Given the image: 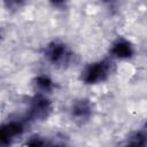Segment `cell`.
I'll list each match as a JSON object with an SVG mask.
<instances>
[{
  "label": "cell",
  "mask_w": 147,
  "mask_h": 147,
  "mask_svg": "<svg viewBox=\"0 0 147 147\" xmlns=\"http://www.w3.org/2000/svg\"><path fill=\"white\" fill-rule=\"evenodd\" d=\"M44 59L56 68H68L74 61L75 54L72 49L61 40H52L47 42L42 49Z\"/></svg>",
  "instance_id": "obj_1"
},
{
  "label": "cell",
  "mask_w": 147,
  "mask_h": 147,
  "mask_svg": "<svg viewBox=\"0 0 147 147\" xmlns=\"http://www.w3.org/2000/svg\"><path fill=\"white\" fill-rule=\"evenodd\" d=\"M114 70V63L108 60H98L92 63H88L79 75L82 83L86 85H96L106 82Z\"/></svg>",
  "instance_id": "obj_2"
},
{
  "label": "cell",
  "mask_w": 147,
  "mask_h": 147,
  "mask_svg": "<svg viewBox=\"0 0 147 147\" xmlns=\"http://www.w3.org/2000/svg\"><path fill=\"white\" fill-rule=\"evenodd\" d=\"M52 101L44 93H38L30 99L25 118L28 122H42L47 119L52 113Z\"/></svg>",
  "instance_id": "obj_3"
},
{
  "label": "cell",
  "mask_w": 147,
  "mask_h": 147,
  "mask_svg": "<svg viewBox=\"0 0 147 147\" xmlns=\"http://www.w3.org/2000/svg\"><path fill=\"white\" fill-rule=\"evenodd\" d=\"M93 103L90 99L86 98H78L72 100L69 107V115L71 121L79 126L85 125L91 121V118L93 117Z\"/></svg>",
  "instance_id": "obj_4"
},
{
  "label": "cell",
  "mask_w": 147,
  "mask_h": 147,
  "mask_svg": "<svg viewBox=\"0 0 147 147\" xmlns=\"http://www.w3.org/2000/svg\"><path fill=\"white\" fill-rule=\"evenodd\" d=\"M26 118H14L3 123L0 127V144L2 146L10 145L16 138L21 137L25 131Z\"/></svg>",
  "instance_id": "obj_5"
},
{
  "label": "cell",
  "mask_w": 147,
  "mask_h": 147,
  "mask_svg": "<svg viewBox=\"0 0 147 147\" xmlns=\"http://www.w3.org/2000/svg\"><path fill=\"white\" fill-rule=\"evenodd\" d=\"M109 53L113 57L118 60H129L133 57L136 51L133 44L124 37H117L109 47Z\"/></svg>",
  "instance_id": "obj_6"
},
{
  "label": "cell",
  "mask_w": 147,
  "mask_h": 147,
  "mask_svg": "<svg viewBox=\"0 0 147 147\" xmlns=\"http://www.w3.org/2000/svg\"><path fill=\"white\" fill-rule=\"evenodd\" d=\"M32 85L34 87V90L38 92V93H49L53 91L54 88V82L53 79L45 75V74H40V75H37L33 79H32Z\"/></svg>",
  "instance_id": "obj_7"
},
{
  "label": "cell",
  "mask_w": 147,
  "mask_h": 147,
  "mask_svg": "<svg viewBox=\"0 0 147 147\" xmlns=\"http://www.w3.org/2000/svg\"><path fill=\"white\" fill-rule=\"evenodd\" d=\"M124 144L129 146H147V130L140 129L131 132L125 138Z\"/></svg>",
  "instance_id": "obj_8"
},
{
  "label": "cell",
  "mask_w": 147,
  "mask_h": 147,
  "mask_svg": "<svg viewBox=\"0 0 147 147\" xmlns=\"http://www.w3.org/2000/svg\"><path fill=\"white\" fill-rule=\"evenodd\" d=\"M25 145H28V146H46V145H52V142H49L46 137L34 134V136L29 137V139H26Z\"/></svg>",
  "instance_id": "obj_9"
},
{
  "label": "cell",
  "mask_w": 147,
  "mask_h": 147,
  "mask_svg": "<svg viewBox=\"0 0 147 147\" xmlns=\"http://www.w3.org/2000/svg\"><path fill=\"white\" fill-rule=\"evenodd\" d=\"M68 1L69 0H48L51 6H53L54 8H63Z\"/></svg>",
  "instance_id": "obj_10"
}]
</instances>
